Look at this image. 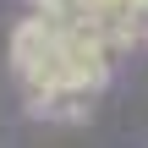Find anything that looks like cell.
<instances>
[{
  "label": "cell",
  "mask_w": 148,
  "mask_h": 148,
  "mask_svg": "<svg viewBox=\"0 0 148 148\" xmlns=\"http://www.w3.org/2000/svg\"><path fill=\"white\" fill-rule=\"evenodd\" d=\"M143 38H148V27H143Z\"/></svg>",
  "instance_id": "4"
},
{
  "label": "cell",
  "mask_w": 148,
  "mask_h": 148,
  "mask_svg": "<svg viewBox=\"0 0 148 148\" xmlns=\"http://www.w3.org/2000/svg\"><path fill=\"white\" fill-rule=\"evenodd\" d=\"M33 115H49V121H88L93 110V88H77V82H60V88H44L27 99Z\"/></svg>",
  "instance_id": "2"
},
{
  "label": "cell",
  "mask_w": 148,
  "mask_h": 148,
  "mask_svg": "<svg viewBox=\"0 0 148 148\" xmlns=\"http://www.w3.org/2000/svg\"><path fill=\"white\" fill-rule=\"evenodd\" d=\"M60 33H66V22H55V16H27L16 33H11V66H16V77L27 71V66H38L55 44H60Z\"/></svg>",
  "instance_id": "1"
},
{
  "label": "cell",
  "mask_w": 148,
  "mask_h": 148,
  "mask_svg": "<svg viewBox=\"0 0 148 148\" xmlns=\"http://www.w3.org/2000/svg\"><path fill=\"white\" fill-rule=\"evenodd\" d=\"M38 16H55V22H82L88 16V0H33Z\"/></svg>",
  "instance_id": "3"
}]
</instances>
